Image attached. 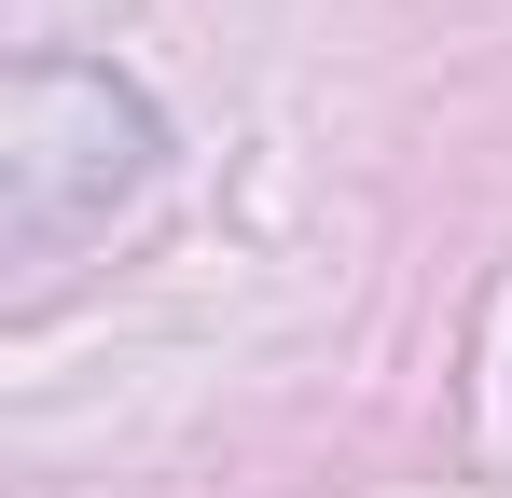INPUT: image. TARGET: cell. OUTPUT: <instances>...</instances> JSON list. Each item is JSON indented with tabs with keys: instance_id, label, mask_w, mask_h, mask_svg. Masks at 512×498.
<instances>
[{
	"instance_id": "6da1fadb",
	"label": "cell",
	"mask_w": 512,
	"mask_h": 498,
	"mask_svg": "<svg viewBox=\"0 0 512 498\" xmlns=\"http://www.w3.org/2000/svg\"><path fill=\"white\" fill-rule=\"evenodd\" d=\"M167 166V125L125 70H84V56H28L0 83V249L14 263H56L84 249L111 208H139Z\"/></svg>"
}]
</instances>
